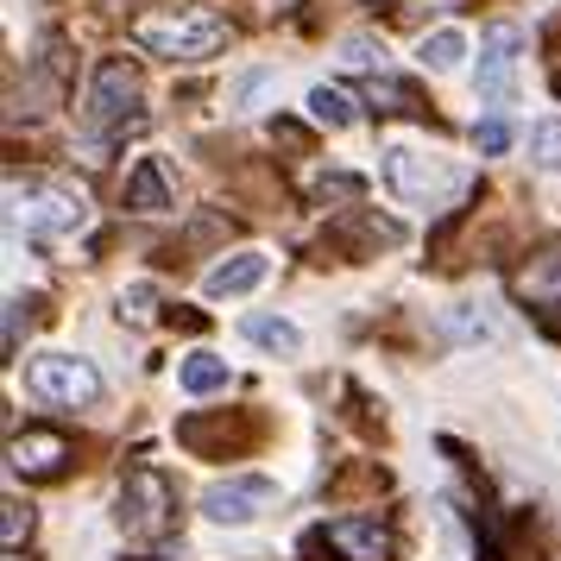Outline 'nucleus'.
Listing matches in <instances>:
<instances>
[{
	"instance_id": "nucleus-2",
	"label": "nucleus",
	"mask_w": 561,
	"mask_h": 561,
	"mask_svg": "<svg viewBox=\"0 0 561 561\" xmlns=\"http://www.w3.org/2000/svg\"><path fill=\"white\" fill-rule=\"evenodd\" d=\"M7 208H13V228H26L32 240H57V233H77L89 221V203L70 183H7Z\"/></svg>"
},
{
	"instance_id": "nucleus-10",
	"label": "nucleus",
	"mask_w": 561,
	"mask_h": 561,
	"mask_svg": "<svg viewBox=\"0 0 561 561\" xmlns=\"http://www.w3.org/2000/svg\"><path fill=\"white\" fill-rule=\"evenodd\" d=\"M517 51H524V32L517 26H485V38H480V95L485 102H505L511 95Z\"/></svg>"
},
{
	"instance_id": "nucleus-14",
	"label": "nucleus",
	"mask_w": 561,
	"mask_h": 561,
	"mask_svg": "<svg viewBox=\"0 0 561 561\" xmlns=\"http://www.w3.org/2000/svg\"><path fill=\"white\" fill-rule=\"evenodd\" d=\"M309 121H322V127H354L359 102L341 89V82H316V89H309Z\"/></svg>"
},
{
	"instance_id": "nucleus-8",
	"label": "nucleus",
	"mask_w": 561,
	"mask_h": 561,
	"mask_svg": "<svg viewBox=\"0 0 561 561\" xmlns=\"http://www.w3.org/2000/svg\"><path fill=\"white\" fill-rule=\"evenodd\" d=\"M322 542L341 561H391L398 556V536L385 530L379 517H334L329 530H322Z\"/></svg>"
},
{
	"instance_id": "nucleus-9",
	"label": "nucleus",
	"mask_w": 561,
	"mask_h": 561,
	"mask_svg": "<svg viewBox=\"0 0 561 561\" xmlns=\"http://www.w3.org/2000/svg\"><path fill=\"white\" fill-rule=\"evenodd\" d=\"M7 467L26 473V480H57V473L70 467V435H57V430L13 435V442H7Z\"/></svg>"
},
{
	"instance_id": "nucleus-18",
	"label": "nucleus",
	"mask_w": 561,
	"mask_h": 561,
	"mask_svg": "<svg viewBox=\"0 0 561 561\" xmlns=\"http://www.w3.org/2000/svg\"><path fill=\"white\" fill-rule=\"evenodd\" d=\"M530 158L542 164V171H561V114L536 121V133H530Z\"/></svg>"
},
{
	"instance_id": "nucleus-21",
	"label": "nucleus",
	"mask_w": 561,
	"mask_h": 561,
	"mask_svg": "<svg viewBox=\"0 0 561 561\" xmlns=\"http://www.w3.org/2000/svg\"><path fill=\"white\" fill-rule=\"evenodd\" d=\"M341 57H347L354 70H385V51L373 45V38H347V45H341Z\"/></svg>"
},
{
	"instance_id": "nucleus-17",
	"label": "nucleus",
	"mask_w": 561,
	"mask_h": 561,
	"mask_svg": "<svg viewBox=\"0 0 561 561\" xmlns=\"http://www.w3.org/2000/svg\"><path fill=\"white\" fill-rule=\"evenodd\" d=\"M366 95H373V107H385V114H423V95H416L410 82H398V77H379Z\"/></svg>"
},
{
	"instance_id": "nucleus-11",
	"label": "nucleus",
	"mask_w": 561,
	"mask_h": 561,
	"mask_svg": "<svg viewBox=\"0 0 561 561\" xmlns=\"http://www.w3.org/2000/svg\"><path fill=\"white\" fill-rule=\"evenodd\" d=\"M265 272H272V259H265V253H233V259H221V265L203 278V290H208V297H247V290L265 284Z\"/></svg>"
},
{
	"instance_id": "nucleus-3",
	"label": "nucleus",
	"mask_w": 561,
	"mask_h": 561,
	"mask_svg": "<svg viewBox=\"0 0 561 561\" xmlns=\"http://www.w3.org/2000/svg\"><path fill=\"white\" fill-rule=\"evenodd\" d=\"M139 70L127 57H107L102 70L89 77V102H82V127L89 133H127L139 127Z\"/></svg>"
},
{
	"instance_id": "nucleus-5",
	"label": "nucleus",
	"mask_w": 561,
	"mask_h": 561,
	"mask_svg": "<svg viewBox=\"0 0 561 561\" xmlns=\"http://www.w3.org/2000/svg\"><path fill=\"white\" fill-rule=\"evenodd\" d=\"M178 517V485L164 480L158 467H133L121 485V530L127 536H164Z\"/></svg>"
},
{
	"instance_id": "nucleus-13",
	"label": "nucleus",
	"mask_w": 561,
	"mask_h": 561,
	"mask_svg": "<svg viewBox=\"0 0 561 561\" xmlns=\"http://www.w3.org/2000/svg\"><path fill=\"white\" fill-rule=\"evenodd\" d=\"M127 208H133V215H164V208H171V178H164V164H158V158H139V164H133Z\"/></svg>"
},
{
	"instance_id": "nucleus-22",
	"label": "nucleus",
	"mask_w": 561,
	"mask_h": 561,
	"mask_svg": "<svg viewBox=\"0 0 561 561\" xmlns=\"http://www.w3.org/2000/svg\"><path fill=\"white\" fill-rule=\"evenodd\" d=\"M152 284H133L127 297H121V316H127V322H152Z\"/></svg>"
},
{
	"instance_id": "nucleus-20",
	"label": "nucleus",
	"mask_w": 561,
	"mask_h": 561,
	"mask_svg": "<svg viewBox=\"0 0 561 561\" xmlns=\"http://www.w3.org/2000/svg\"><path fill=\"white\" fill-rule=\"evenodd\" d=\"M0 511H7V517H0V542H7V549H20V542L32 536V511L20 505V499H7Z\"/></svg>"
},
{
	"instance_id": "nucleus-15",
	"label": "nucleus",
	"mask_w": 561,
	"mask_h": 561,
	"mask_svg": "<svg viewBox=\"0 0 561 561\" xmlns=\"http://www.w3.org/2000/svg\"><path fill=\"white\" fill-rule=\"evenodd\" d=\"M228 359H215V354H190L183 359V373H178V385L190 391V398H208V391H228Z\"/></svg>"
},
{
	"instance_id": "nucleus-1",
	"label": "nucleus",
	"mask_w": 561,
	"mask_h": 561,
	"mask_svg": "<svg viewBox=\"0 0 561 561\" xmlns=\"http://www.w3.org/2000/svg\"><path fill=\"white\" fill-rule=\"evenodd\" d=\"M127 38L139 51L171 57V64H203V57H215L233 38V26L221 13H208V7H152V13H139L127 26Z\"/></svg>"
},
{
	"instance_id": "nucleus-12",
	"label": "nucleus",
	"mask_w": 561,
	"mask_h": 561,
	"mask_svg": "<svg viewBox=\"0 0 561 561\" xmlns=\"http://www.w3.org/2000/svg\"><path fill=\"white\" fill-rule=\"evenodd\" d=\"M385 178H391V190H398L404 203H423V196L435 190V164L416 158L410 146H385Z\"/></svg>"
},
{
	"instance_id": "nucleus-6",
	"label": "nucleus",
	"mask_w": 561,
	"mask_h": 561,
	"mask_svg": "<svg viewBox=\"0 0 561 561\" xmlns=\"http://www.w3.org/2000/svg\"><path fill=\"white\" fill-rule=\"evenodd\" d=\"M26 385L45 398V404H64V410L102 398V373H95L89 359H77V354H38L26 366Z\"/></svg>"
},
{
	"instance_id": "nucleus-16",
	"label": "nucleus",
	"mask_w": 561,
	"mask_h": 561,
	"mask_svg": "<svg viewBox=\"0 0 561 561\" xmlns=\"http://www.w3.org/2000/svg\"><path fill=\"white\" fill-rule=\"evenodd\" d=\"M247 341L272 347V354H304V329L284 316H247Z\"/></svg>"
},
{
	"instance_id": "nucleus-26",
	"label": "nucleus",
	"mask_w": 561,
	"mask_h": 561,
	"mask_svg": "<svg viewBox=\"0 0 561 561\" xmlns=\"http://www.w3.org/2000/svg\"><path fill=\"white\" fill-rule=\"evenodd\" d=\"M455 334H467V341H492L499 329H492L485 316H467V309H460V316H455Z\"/></svg>"
},
{
	"instance_id": "nucleus-4",
	"label": "nucleus",
	"mask_w": 561,
	"mask_h": 561,
	"mask_svg": "<svg viewBox=\"0 0 561 561\" xmlns=\"http://www.w3.org/2000/svg\"><path fill=\"white\" fill-rule=\"evenodd\" d=\"M511 297L530 309L549 334H561V240L524 253V265H511Z\"/></svg>"
},
{
	"instance_id": "nucleus-24",
	"label": "nucleus",
	"mask_w": 561,
	"mask_h": 561,
	"mask_svg": "<svg viewBox=\"0 0 561 561\" xmlns=\"http://www.w3.org/2000/svg\"><path fill=\"white\" fill-rule=\"evenodd\" d=\"M473 139H480V152L499 158L511 146V127H505V121H480V127H473Z\"/></svg>"
},
{
	"instance_id": "nucleus-19",
	"label": "nucleus",
	"mask_w": 561,
	"mask_h": 561,
	"mask_svg": "<svg viewBox=\"0 0 561 561\" xmlns=\"http://www.w3.org/2000/svg\"><path fill=\"white\" fill-rule=\"evenodd\" d=\"M460 57H467V38H460V32H435V38H423V64H430V70H455Z\"/></svg>"
},
{
	"instance_id": "nucleus-25",
	"label": "nucleus",
	"mask_w": 561,
	"mask_h": 561,
	"mask_svg": "<svg viewBox=\"0 0 561 561\" xmlns=\"http://www.w3.org/2000/svg\"><path fill=\"white\" fill-rule=\"evenodd\" d=\"M272 82H278V77H272V70H253V77H247V82H240V89H233V107H253L259 95L272 89Z\"/></svg>"
},
{
	"instance_id": "nucleus-23",
	"label": "nucleus",
	"mask_w": 561,
	"mask_h": 561,
	"mask_svg": "<svg viewBox=\"0 0 561 561\" xmlns=\"http://www.w3.org/2000/svg\"><path fill=\"white\" fill-rule=\"evenodd\" d=\"M359 196V178H322L316 183V203L329 208V203H354Z\"/></svg>"
},
{
	"instance_id": "nucleus-7",
	"label": "nucleus",
	"mask_w": 561,
	"mask_h": 561,
	"mask_svg": "<svg viewBox=\"0 0 561 561\" xmlns=\"http://www.w3.org/2000/svg\"><path fill=\"white\" fill-rule=\"evenodd\" d=\"M272 499H278V485L265 480V473H233V480H215L203 492V511L215 524H253Z\"/></svg>"
}]
</instances>
